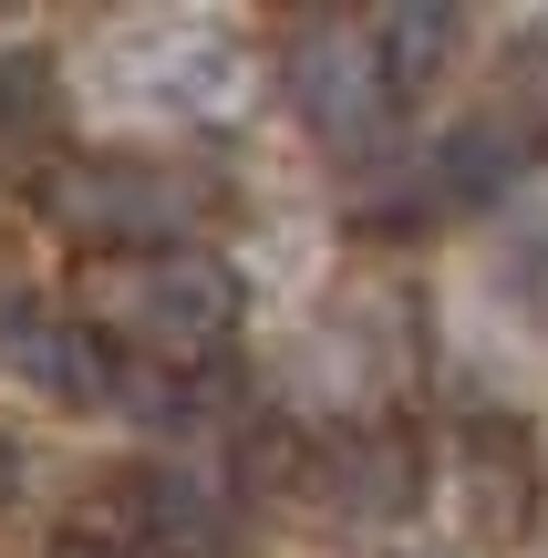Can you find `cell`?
Returning a JSON list of instances; mask_svg holds the SVG:
<instances>
[{
  "label": "cell",
  "mask_w": 548,
  "mask_h": 558,
  "mask_svg": "<svg viewBox=\"0 0 548 558\" xmlns=\"http://www.w3.org/2000/svg\"><path fill=\"white\" fill-rule=\"evenodd\" d=\"M259 83L239 21L207 11H135L114 32H94L73 94L94 104L103 124H135V135H186V124H228Z\"/></svg>",
  "instance_id": "cell-1"
},
{
  "label": "cell",
  "mask_w": 548,
  "mask_h": 558,
  "mask_svg": "<svg viewBox=\"0 0 548 558\" xmlns=\"http://www.w3.org/2000/svg\"><path fill=\"white\" fill-rule=\"evenodd\" d=\"M414 383V311L393 279H352L310 320H290V341L269 352V393L290 414L331 424V435H373L393 414V393Z\"/></svg>",
  "instance_id": "cell-2"
},
{
  "label": "cell",
  "mask_w": 548,
  "mask_h": 558,
  "mask_svg": "<svg viewBox=\"0 0 548 558\" xmlns=\"http://www.w3.org/2000/svg\"><path fill=\"white\" fill-rule=\"evenodd\" d=\"M239 300H248V279L228 269L218 248H135V259H83L62 311L94 341H114V352L207 362L239 331Z\"/></svg>",
  "instance_id": "cell-3"
},
{
  "label": "cell",
  "mask_w": 548,
  "mask_h": 558,
  "mask_svg": "<svg viewBox=\"0 0 548 558\" xmlns=\"http://www.w3.org/2000/svg\"><path fill=\"white\" fill-rule=\"evenodd\" d=\"M207 197L218 186L197 177L186 156H73L52 177V228L83 239L94 259H135V248H197Z\"/></svg>",
  "instance_id": "cell-4"
},
{
  "label": "cell",
  "mask_w": 548,
  "mask_h": 558,
  "mask_svg": "<svg viewBox=\"0 0 548 558\" xmlns=\"http://www.w3.org/2000/svg\"><path fill=\"white\" fill-rule=\"evenodd\" d=\"M280 83H290V104H301L310 145H331V156H373L383 124H393V94H404L383 41H373V21H301Z\"/></svg>",
  "instance_id": "cell-5"
},
{
  "label": "cell",
  "mask_w": 548,
  "mask_h": 558,
  "mask_svg": "<svg viewBox=\"0 0 548 558\" xmlns=\"http://www.w3.org/2000/svg\"><path fill=\"white\" fill-rule=\"evenodd\" d=\"M103 518H114V538L135 558H218L239 538V486L218 476V465H135V476H114V497H103Z\"/></svg>",
  "instance_id": "cell-6"
},
{
  "label": "cell",
  "mask_w": 548,
  "mask_h": 558,
  "mask_svg": "<svg viewBox=\"0 0 548 558\" xmlns=\"http://www.w3.org/2000/svg\"><path fill=\"white\" fill-rule=\"evenodd\" d=\"M0 383L32 403H114V362H103V341L83 331L73 311H52V300H21L0 290Z\"/></svg>",
  "instance_id": "cell-7"
},
{
  "label": "cell",
  "mask_w": 548,
  "mask_h": 558,
  "mask_svg": "<svg viewBox=\"0 0 548 558\" xmlns=\"http://www.w3.org/2000/svg\"><path fill=\"white\" fill-rule=\"evenodd\" d=\"M425 445H404L393 424H373V435H331L321 456H310V497L331 507V518H352V527H383V518H404V507H425Z\"/></svg>",
  "instance_id": "cell-8"
},
{
  "label": "cell",
  "mask_w": 548,
  "mask_h": 558,
  "mask_svg": "<svg viewBox=\"0 0 548 558\" xmlns=\"http://www.w3.org/2000/svg\"><path fill=\"white\" fill-rule=\"evenodd\" d=\"M487 279L508 300H528V311H548V166H528L487 207Z\"/></svg>",
  "instance_id": "cell-9"
},
{
  "label": "cell",
  "mask_w": 548,
  "mask_h": 558,
  "mask_svg": "<svg viewBox=\"0 0 548 558\" xmlns=\"http://www.w3.org/2000/svg\"><path fill=\"white\" fill-rule=\"evenodd\" d=\"M455 486H466V518L476 527H517V507H528V456H517L508 435H497V456H487V435L466 424V445H455Z\"/></svg>",
  "instance_id": "cell-10"
},
{
  "label": "cell",
  "mask_w": 548,
  "mask_h": 558,
  "mask_svg": "<svg viewBox=\"0 0 548 558\" xmlns=\"http://www.w3.org/2000/svg\"><path fill=\"white\" fill-rule=\"evenodd\" d=\"M11 497H21V435L0 424V507H11Z\"/></svg>",
  "instance_id": "cell-11"
},
{
  "label": "cell",
  "mask_w": 548,
  "mask_h": 558,
  "mask_svg": "<svg viewBox=\"0 0 548 558\" xmlns=\"http://www.w3.org/2000/svg\"><path fill=\"white\" fill-rule=\"evenodd\" d=\"M62 558H94V548H62Z\"/></svg>",
  "instance_id": "cell-12"
}]
</instances>
